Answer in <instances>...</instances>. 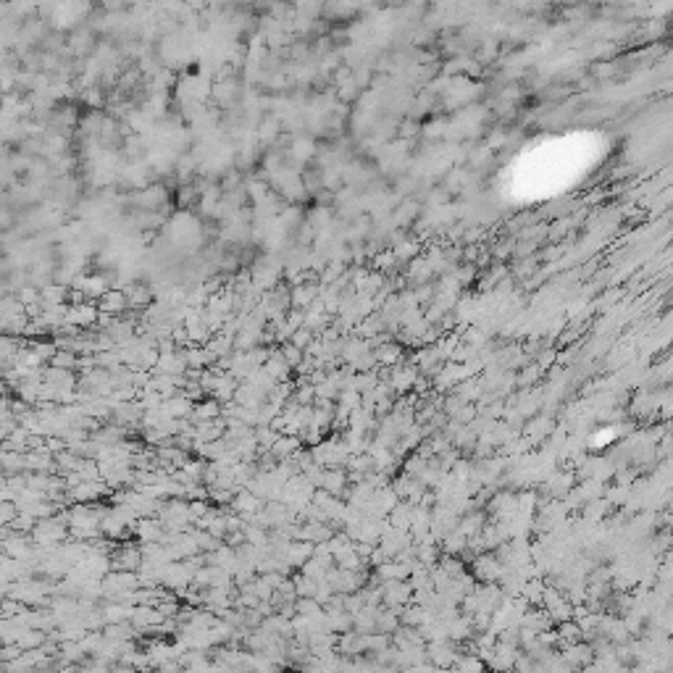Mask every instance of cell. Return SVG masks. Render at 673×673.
<instances>
[{
	"instance_id": "cell-1",
	"label": "cell",
	"mask_w": 673,
	"mask_h": 673,
	"mask_svg": "<svg viewBox=\"0 0 673 673\" xmlns=\"http://www.w3.org/2000/svg\"><path fill=\"white\" fill-rule=\"evenodd\" d=\"M140 673H148V671H140Z\"/></svg>"
}]
</instances>
